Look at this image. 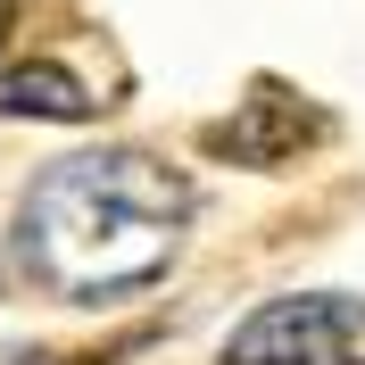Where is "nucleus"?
Segmentation results:
<instances>
[{
  "mask_svg": "<svg viewBox=\"0 0 365 365\" xmlns=\"http://www.w3.org/2000/svg\"><path fill=\"white\" fill-rule=\"evenodd\" d=\"M0 116H91V91L58 58H17L0 67Z\"/></svg>",
  "mask_w": 365,
  "mask_h": 365,
  "instance_id": "7ed1b4c3",
  "label": "nucleus"
},
{
  "mask_svg": "<svg viewBox=\"0 0 365 365\" xmlns=\"http://www.w3.org/2000/svg\"><path fill=\"white\" fill-rule=\"evenodd\" d=\"M191 225V182L150 150H75L25 191V266L67 299H116L158 282Z\"/></svg>",
  "mask_w": 365,
  "mask_h": 365,
  "instance_id": "f257e3e1",
  "label": "nucleus"
},
{
  "mask_svg": "<svg viewBox=\"0 0 365 365\" xmlns=\"http://www.w3.org/2000/svg\"><path fill=\"white\" fill-rule=\"evenodd\" d=\"M0 34H9V0H0Z\"/></svg>",
  "mask_w": 365,
  "mask_h": 365,
  "instance_id": "20e7f679",
  "label": "nucleus"
},
{
  "mask_svg": "<svg viewBox=\"0 0 365 365\" xmlns=\"http://www.w3.org/2000/svg\"><path fill=\"white\" fill-rule=\"evenodd\" d=\"M225 365H365V299L291 291L225 341Z\"/></svg>",
  "mask_w": 365,
  "mask_h": 365,
  "instance_id": "f03ea898",
  "label": "nucleus"
}]
</instances>
